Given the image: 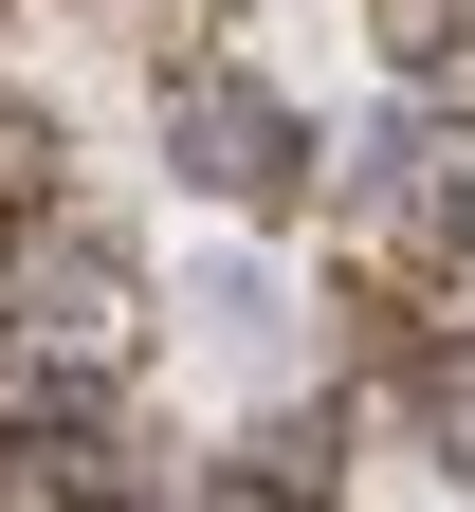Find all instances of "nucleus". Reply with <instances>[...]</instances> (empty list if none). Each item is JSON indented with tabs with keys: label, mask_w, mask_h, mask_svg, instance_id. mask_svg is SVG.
<instances>
[{
	"label": "nucleus",
	"mask_w": 475,
	"mask_h": 512,
	"mask_svg": "<svg viewBox=\"0 0 475 512\" xmlns=\"http://www.w3.org/2000/svg\"><path fill=\"white\" fill-rule=\"evenodd\" d=\"M147 147L201 183V202H238V220H311V183H329L311 110H293L275 74H238V55H201V74L147 92Z\"/></svg>",
	"instance_id": "nucleus-1"
},
{
	"label": "nucleus",
	"mask_w": 475,
	"mask_h": 512,
	"mask_svg": "<svg viewBox=\"0 0 475 512\" xmlns=\"http://www.w3.org/2000/svg\"><path fill=\"white\" fill-rule=\"evenodd\" d=\"M183 512H348V421L293 403V421H238L220 458L183 476Z\"/></svg>",
	"instance_id": "nucleus-2"
}]
</instances>
